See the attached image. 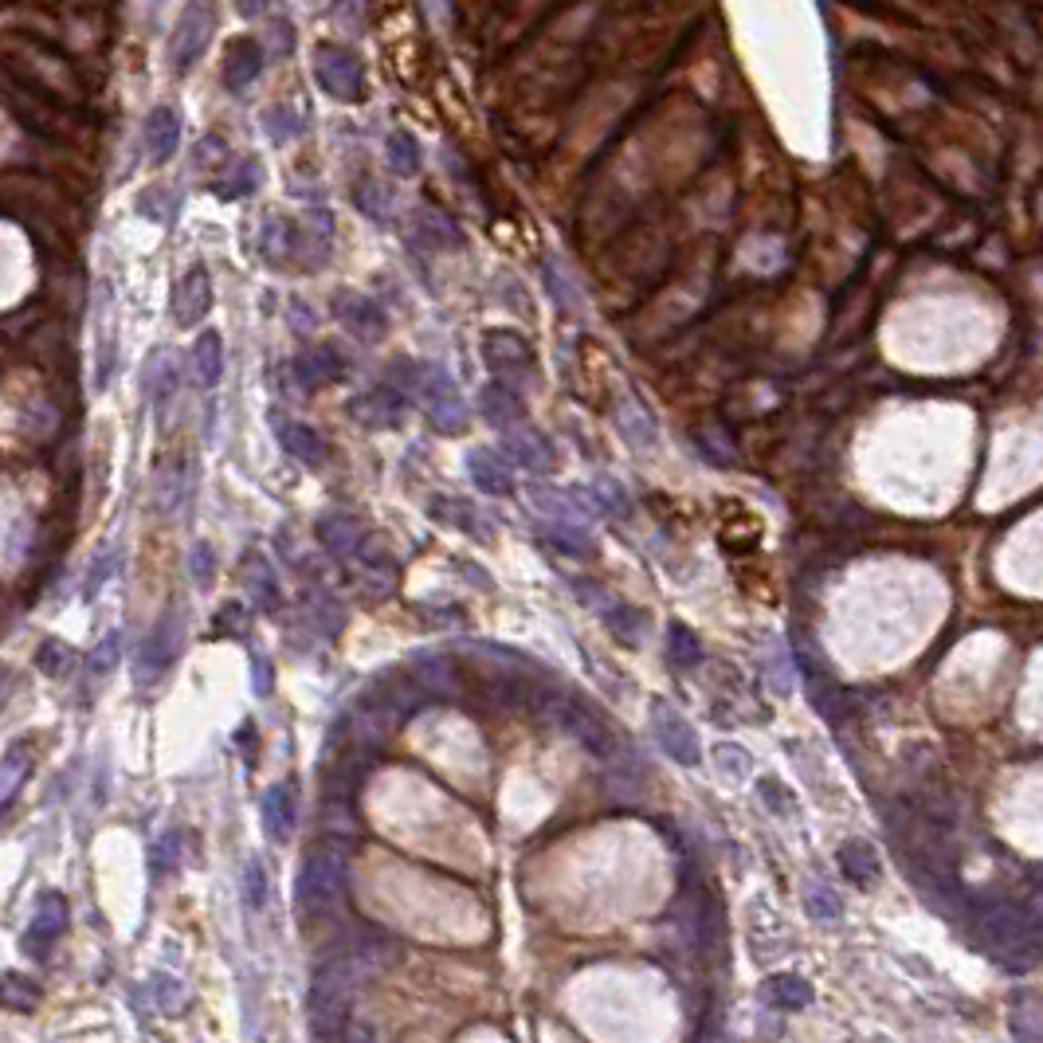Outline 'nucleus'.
<instances>
[{
	"instance_id": "nucleus-46",
	"label": "nucleus",
	"mask_w": 1043,
	"mask_h": 1043,
	"mask_svg": "<svg viewBox=\"0 0 1043 1043\" xmlns=\"http://www.w3.org/2000/svg\"><path fill=\"white\" fill-rule=\"evenodd\" d=\"M545 283H550V291H553V299H557L561 311H581V291L570 283V279L561 275L557 263H550V268H545Z\"/></svg>"
},
{
	"instance_id": "nucleus-39",
	"label": "nucleus",
	"mask_w": 1043,
	"mask_h": 1043,
	"mask_svg": "<svg viewBox=\"0 0 1043 1043\" xmlns=\"http://www.w3.org/2000/svg\"><path fill=\"white\" fill-rule=\"evenodd\" d=\"M354 205L362 208L369 220H377V225H385L388 216H393V205H397V197H393V189L388 185H380V181H362L357 185V192H354Z\"/></svg>"
},
{
	"instance_id": "nucleus-17",
	"label": "nucleus",
	"mask_w": 1043,
	"mask_h": 1043,
	"mask_svg": "<svg viewBox=\"0 0 1043 1043\" xmlns=\"http://www.w3.org/2000/svg\"><path fill=\"white\" fill-rule=\"evenodd\" d=\"M263 75V48H259V40H251V35H243V40H232L225 52V86L228 91H248L255 79Z\"/></svg>"
},
{
	"instance_id": "nucleus-19",
	"label": "nucleus",
	"mask_w": 1043,
	"mask_h": 1043,
	"mask_svg": "<svg viewBox=\"0 0 1043 1043\" xmlns=\"http://www.w3.org/2000/svg\"><path fill=\"white\" fill-rule=\"evenodd\" d=\"M259 812H263V828L275 844H286L294 836V820H299V809H294V789L291 785H271L259 801Z\"/></svg>"
},
{
	"instance_id": "nucleus-27",
	"label": "nucleus",
	"mask_w": 1043,
	"mask_h": 1043,
	"mask_svg": "<svg viewBox=\"0 0 1043 1043\" xmlns=\"http://www.w3.org/2000/svg\"><path fill=\"white\" fill-rule=\"evenodd\" d=\"M761 997H765L773 1009H785V1012H801V1009H809L812 1004V984L804 981V977H796V973H773V977H765V984H761Z\"/></svg>"
},
{
	"instance_id": "nucleus-22",
	"label": "nucleus",
	"mask_w": 1043,
	"mask_h": 1043,
	"mask_svg": "<svg viewBox=\"0 0 1043 1043\" xmlns=\"http://www.w3.org/2000/svg\"><path fill=\"white\" fill-rule=\"evenodd\" d=\"M467 474H471V483L479 487V491L494 494V499H502V494L514 491V474H510V467L502 463V456H494V451H487V448H474L471 456H467Z\"/></svg>"
},
{
	"instance_id": "nucleus-26",
	"label": "nucleus",
	"mask_w": 1043,
	"mask_h": 1043,
	"mask_svg": "<svg viewBox=\"0 0 1043 1043\" xmlns=\"http://www.w3.org/2000/svg\"><path fill=\"white\" fill-rule=\"evenodd\" d=\"M67 903H63V895H55V890H48V895H40V903H35V915H32V934L24 938V946H48V941H55L63 930H67Z\"/></svg>"
},
{
	"instance_id": "nucleus-49",
	"label": "nucleus",
	"mask_w": 1043,
	"mask_h": 1043,
	"mask_svg": "<svg viewBox=\"0 0 1043 1043\" xmlns=\"http://www.w3.org/2000/svg\"><path fill=\"white\" fill-rule=\"evenodd\" d=\"M154 997H157V1004H161L165 1012L185 1009V984L177 981V977H169V973H157L154 977Z\"/></svg>"
},
{
	"instance_id": "nucleus-29",
	"label": "nucleus",
	"mask_w": 1043,
	"mask_h": 1043,
	"mask_svg": "<svg viewBox=\"0 0 1043 1043\" xmlns=\"http://www.w3.org/2000/svg\"><path fill=\"white\" fill-rule=\"evenodd\" d=\"M479 413L487 416V424H514L526 416V408H522V397H518L514 388H507L502 380H491V385L479 393Z\"/></svg>"
},
{
	"instance_id": "nucleus-51",
	"label": "nucleus",
	"mask_w": 1043,
	"mask_h": 1043,
	"mask_svg": "<svg viewBox=\"0 0 1043 1043\" xmlns=\"http://www.w3.org/2000/svg\"><path fill=\"white\" fill-rule=\"evenodd\" d=\"M177 847H181V832H169L161 844L154 847V867L157 872H169L173 859H177Z\"/></svg>"
},
{
	"instance_id": "nucleus-35",
	"label": "nucleus",
	"mask_w": 1043,
	"mask_h": 1043,
	"mask_svg": "<svg viewBox=\"0 0 1043 1043\" xmlns=\"http://www.w3.org/2000/svg\"><path fill=\"white\" fill-rule=\"evenodd\" d=\"M804 910H809V918L812 922H839L844 918V903H839V895L836 890L828 887V883H816V879H809L804 883Z\"/></svg>"
},
{
	"instance_id": "nucleus-30",
	"label": "nucleus",
	"mask_w": 1043,
	"mask_h": 1043,
	"mask_svg": "<svg viewBox=\"0 0 1043 1043\" xmlns=\"http://www.w3.org/2000/svg\"><path fill=\"white\" fill-rule=\"evenodd\" d=\"M413 243L424 251H440V248H456L459 243V232L451 220H444L440 212H431V208H420L413 220Z\"/></svg>"
},
{
	"instance_id": "nucleus-1",
	"label": "nucleus",
	"mask_w": 1043,
	"mask_h": 1043,
	"mask_svg": "<svg viewBox=\"0 0 1043 1043\" xmlns=\"http://www.w3.org/2000/svg\"><path fill=\"white\" fill-rule=\"evenodd\" d=\"M969 922L981 934V946L1001 961L1009 973H1024L1040 961V926L1035 915L1016 903H969Z\"/></svg>"
},
{
	"instance_id": "nucleus-2",
	"label": "nucleus",
	"mask_w": 1043,
	"mask_h": 1043,
	"mask_svg": "<svg viewBox=\"0 0 1043 1043\" xmlns=\"http://www.w3.org/2000/svg\"><path fill=\"white\" fill-rule=\"evenodd\" d=\"M534 710H538V718H545L550 726H557V730L570 733L577 745H585L593 758L613 761L616 753H620V742H616V733L604 726V718H596L593 710H588V702L573 699V695H565V690H538Z\"/></svg>"
},
{
	"instance_id": "nucleus-41",
	"label": "nucleus",
	"mask_w": 1043,
	"mask_h": 1043,
	"mask_svg": "<svg viewBox=\"0 0 1043 1043\" xmlns=\"http://www.w3.org/2000/svg\"><path fill=\"white\" fill-rule=\"evenodd\" d=\"M255 185H259V165L255 161H236V169L228 173V177H220V181L212 185V192L225 200H236V197L255 192Z\"/></svg>"
},
{
	"instance_id": "nucleus-8",
	"label": "nucleus",
	"mask_w": 1043,
	"mask_h": 1043,
	"mask_svg": "<svg viewBox=\"0 0 1043 1043\" xmlns=\"http://www.w3.org/2000/svg\"><path fill=\"white\" fill-rule=\"evenodd\" d=\"M651 733H656L659 750L675 761V765H699L702 750H699V733L671 702L656 699L651 702Z\"/></svg>"
},
{
	"instance_id": "nucleus-55",
	"label": "nucleus",
	"mask_w": 1043,
	"mask_h": 1043,
	"mask_svg": "<svg viewBox=\"0 0 1043 1043\" xmlns=\"http://www.w3.org/2000/svg\"><path fill=\"white\" fill-rule=\"evenodd\" d=\"M251 667H255V695H271V664L263 656H255Z\"/></svg>"
},
{
	"instance_id": "nucleus-20",
	"label": "nucleus",
	"mask_w": 1043,
	"mask_h": 1043,
	"mask_svg": "<svg viewBox=\"0 0 1043 1043\" xmlns=\"http://www.w3.org/2000/svg\"><path fill=\"white\" fill-rule=\"evenodd\" d=\"M416 687L428 695V699H451L456 695V671L444 656H431V651H416L413 664H408Z\"/></svg>"
},
{
	"instance_id": "nucleus-25",
	"label": "nucleus",
	"mask_w": 1043,
	"mask_h": 1043,
	"mask_svg": "<svg viewBox=\"0 0 1043 1043\" xmlns=\"http://www.w3.org/2000/svg\"><path fill=\"white\" fill-rule=\"evenodd\" d=\"M836 863L844 879L855 883V887H872L879 879V852L867 839H844L836 852Z\"/></svg>"
},
{
	"instance_id": "nucleus-15",
	"label": "nucleus",
	"mask_w": 1043,
	"mask_h": 1043,
	"mask_svg": "<svg viewBox=\"0 0 1043 1043\" xmlns=\"http://www.w3.org/2000/svg\"><path fill=\"white\" fill-rule=\"evenodd\" d=\"M801 682H804L809 702L816 707V715L824 718V722H839V718H844V710H847L844 687H839V682L832 679L820 664H812L809 656H801Z\"/></svg>"
},
{
	"instance_id": "nucleus-5",
	"label": "nucleus",
	"mask_w": 1043,
	"mask_h": 1043,
	"mask_svg": "<svg viewBox=\"0 0 1043 1043\" xmlns=\"http://www.w3.org/2000/svg\"><path fill=\"white\" fill-rule=\"evenodd\" d=\"M483 357L491 365V373L507 388H522L534 377V350H530L526 337H518L514 330H491L483 337Z\"/></svg>"
},
{
	"instance_id": "nucleus-6",
	"label": "nucleus",
	"mask_w": 1043,
	"mask_h": 1043,
	"mask_svg": "<svg viewBox=\"0 0 1043 1043\" xmlns=\"http://www.w3.org/2000/svg\"><path fill=\"white\" fill-rule=\"evenodd\" d=\"M573 593H577L581 601H585L588 608H593V613L613 628V636H620L628 647H639V639H644V632H647V616L639 613V608H632L628 601H620V596L608 593V588L593 585V581H573Z\"/></svg>"
},
{
	"instance_id": "nucleus-18",
	"label": "nucleus",
	"mask_w": 1043,
	"mask_h": 1043,
	"mask_svg": "<svg viewBox=\"0 0 1043 1043\" xmlns=\"http://www.w3.org/2000/svg\"><path fill=\"white\" fill-rule=\"evenodd\" d=\"M345 377V362L342 354H337L334 345H314V350H306V354L294 362V380H299L302 388H326L334 385V380Z\"/></svg>"
},
{
	"instance_id": "nucleus-43",
	"label": "nucleus",
	"mask_w": 1043,
	"mask_h": 1043,
	"mask_svg": "<svg viewBox=\"0 0 1043 1043\" xmlns=\"http://www.w3.org/2000/svg\"><path fill=\"white\" fill-rule=\"evenodd\" d=\"M593 499L601 502L604 510H613L616 518H628V514H632L628 491H624V487L616 483L613 474H596V479H593Z\"/></svg>"
},
{
	"instance_id": "nucleus-4",
	"label": "nucleus",
	"mask_w": 1043,
	"mask_h": 1043,
	"mask_svg": "<svg viewBox=\"0 0 1043 1043\" xmlns=\"http://www.w3.org/2000/svg\"><path fill=\"white\" fill-rule=\"evenodd\" d=\"M314 79L337 103H362L365 98V63L345 43H319L314 48Z\"/></svg>"
},
{
	"instance_id": "nucleus-36",
	"label": "nucleus",
	"mask_w": 1043,
	"mask_h": 1043,
	"mask_svg": "<svg viewBox=\"0 0 1043 1043\" xmlns=\"http://www.w3.org/2000/svg\"><path fill=\"white\" fill-rule=\"evenodd\" d=\"M385 154H388V169L397 173V177H416V173H420V142H416L408 129H393V134H388Z\"/></svg>"
},
{
	"instance_id": "nucleus-7",
	"label": "nucleus",
	"mask_w": 1043,
	"mask_h": 1043,
	"mask_svg": "<svg viewBox=\"0 0 1043 1043\" xmlns=\"http://www.w3.org/2000/svg\"><path fill=\"white\" fill-rule=\"evenodd\" d=\"M216 32V12L208 0H189L181 12V20H177V28H173V40H169V60L177 71H189L192 63L205 55L208 40H212Z\"/></svg>"
},
{
	"instance_id": "nucleus-3",
	"label": "nucleus",
	"mask_w": 1043,
	"mask_h": 1043,
	"mask_svg": "<svg viewBox=\"0 0 1043 1043\" xmlns=\"http://www.w3.org/2000/svg\"><path fill=\"white\" fill-rule=\"evenodd\" d=\"M345 898V863L337 847H314L294 883V903L306 915H326Z\"/></svg>"
},
{
	"instance_id": "nucleus-47",
	"label": "nucleus",
	"mask_w": 1043,
	"mask_h": 1043,
	"mask_svg": "<svg viewBox=\"0 0 1043 1043\" xmlns=\"http://www.w3.org/2000/svg\"><path fill=\"white\" fill-rule=\"evenodd\" d=\"M243 898H248V906H255V910L268 903V875H263V863L259 859L243 863Z\"/></svg>"
},
{
	"instance_id": "nucleus-48",
	"label": "nucleus",
	"mask_w": 1043,
	"mask_h": 1043,
	"mask_svg": "<svg viewBox=\"0 0 1043 1043\" xmlns=\"http://www.w3.org/2000/svg\"><path fill=\"white\" fill-rule=\"evenodd\" d=\"M118 656H122V632H111V636H106L103 644H98L95 651H91L86 667H91V675H106V671H114Z\"/></svg>"
},
{
	"instance_id": "nucleus-24",
	"label": "nucleus",
	"mask_w": 1043,
	"mask_h": 1043,
	"mask_svg": "<svg viewBox=\"0 0 1043 1043\" xmlns=\"http://www.w3.org/2000/svg\"><path fill=\"white\" fill-rule=\"evenodd\" d=\"M616 428H620V436L632 444L636 451H651L659 444V428H656V416L647 413L639 400H620L616 405Z\"/></svg>"
},
{
	"instance_id": "nucleus-38",
	"label": "nucleus",
	"mask_w": 1043,
	"mask_h": 1043,
	"mask_svg": "<svg viewBox=\"0 0 1043 1043\" xmlns=\"http://www.w3.org/2000/svg\"><path fill=\"white\" fill-rule=\"evenodd\" d=\"M667 659H671L675 667H682V671L702 664V644L687 624H671V628H667Z\"/></svg>"
},
{
	"instance_id": "nucleus-50",
	"label": "nucleus",
	"mask_w": 1043,
	"mask_h": 1043,
	"mask_svg": "<svg viewBox=\"0 0 1043 1043\" xmlns=\"http://www.w3.org/2000/svg\"><path fill=\"white\" fill-rule=\"evenodd\" d=\"M114 561H118V553H114V550H103V557H95V565H91V573H86V588H83V593H86V601H91V596H95L98 588L106 585V577H111V573H114Z\"/></svg>"
},
{
	"instance_id": "nucleus-21",
	"label": "nucleus",
	"mask_w": 1043,
	"mask_h": 1043,
	"mask_svg": "<svg viewBox=\"0 0 1043 1043\" xmlns=\"http://www.w3.org/2000/svg\"><path fill=\"white\" fill-rule=\"evenodd\" d=\"M181 146V114L173 106H154L146 118V149L154 161H169Z\"/></svg>"
},
{
	"instance_id": "nucleus-54",
	"label": "nucleus",
	"mask_w": 1043,
	"mask_h": 1043,
	"mask_svg": "<svg viewBox=\"0 0 1043 1043\" xmlns=\"http://www.w3.org/2000/svg\"><path fill=\"white\" fill-rule=\"evenodd\" d=\"M192 577H197L200 585L212 581V550H208V545H197V550H192Z\"/></svg>"
},
{
	"instance_id": "nucleus-33",
	"label": "nucleus",
	"mask_w": 1043,
	"mask_h": 1043,
	"mask_svg": "<svg viewBox=\"0 0 1043 1043\" xmlns=\"http://www.w3.org/2000/svg\"><path fill=\"white\" fill-rule=\"evenodd\" d=\"M243 573H248V593L255 596L259 608H263V613H275L279 604H283V593H279V581L268 561L259 557V553H251V557L243 561Z\"/></svg>"
},
{
	"instance_id": "nucleus-45",
	"label": "nucleus",
	"mask_w": 1043,
	"mask_h": 1043,
	"mask_svg": "<svg viewBox=\"0 0 1043 1043\" xmlns=\"http://www.w3.org/2000/svg\"><path fill=\"white\" fill-rule=\"evenodd\" d=\"M715 761H718V769H722L726 776H738V781H742V776L753 769V758L742 750V745H733V742H718L715 745Z\"/></svg>"
},
{
	"instance_id": "nucleus-31",
	"label": "nucleus",
	"mask_w": 1043,
	"mask_h": 1043,
	"mask_svg": "<svg viewBox=\"0 0 1043 1043\" xmlns=\"http://www.w3.org/2000/svg\"><path fill=\"white\" fill-rule=\"evenodd\" d=\"M32 773V745L28 742H12L0 758V809L20 793V785Z\"/></svg>"
},
{
	"instance_id": "nucleus-28",
	"label": "nucleus",
	"mask_w": 1043,
	"mask_h": 1043,
	"mask_svg": "<svg viewBox=\"0 0 1043 1043\" xmlns=\"http://www.w3.org/2000/svg\"><path fill=\"white\" fill-rule=\"evenodd\" d=\"M314 534H319L322 550H330L334 557H350V553L357 550V542H362V526H357V518H350V514L319 518Z\"/></svg>"
},
{
	"instance_id": "nucleus-10",
	"label": "nucleus",
	"mask_w": 1043,
	"mask_h": 1043,
	"mask_svg": "<svg viewBox=\"0 0 1043 1043\" xmlns=\"http://www.w3.org/2000/svg\"><path fill=\"white\" fill-rule=\"evenodd\" d=\"M345 413H350V420L362 424V428L369 431H388V428H400L405 424V393H400L397 385H377L369 388V393H362V397H354L350 405H345Z\"/></svg>"
},
{
	"instance_id": "nucleus-23",
	"label": "nucleus",
	"mask_w": 1043,
	"mask_h": 1043,
	"mask_svg": "<svg viewBox=\"0 0 1043 1043\" xmlns=\"http://www.w3.org/2000/svg\"><path fill=\"white\" fill-rule=\"evenodd\" d=\"M275 436L279 444H283V451L294 459V463L302 467H322V459H326V444L319 440V431L306 428V424L299 420H279L275 424Z\"/></svg>"
},
{
	"instance_id": "nucleus-32",
	"label": "nucleus",
	"mask_w": 1043,
	"mask_h": 1043,
	"mask_svg": "<svg viewBox=\"0 0 1043 1043\" xmlns=\"http://www.w3.org/2000/svg\"><path fill=\"white\" fill-rule=\"evenodd\" d=\"M220 373H225V342H220L216 330H205L197 337V345H192V377L205 388H212L220 380Z\"/></svg>"
},
{
	"instance_id": "nucleus-52",
	"label": "nucleus",
	"mask_w": 1043,
	"mask_h": 1043,
	"mask_svg": "<svg viewBox=\"0 0 1043 1043\" xmlns=\"http://www.w3.org/2000/svg\"><path fill=\"white\" fill-rule=\"evenodd\" d=\"M758 793H761V801H765V809L781 812V816L789 812V793H785L781 785H776V781H761Z\"/></svg>"
},
{
	"instance_id": "nucleus-12",
	"label": "nucleus",
	"mask_w": 1043,
	"mask_h": 1043,
	"mask_svg": "<svg viewBox=\"0 0 1043 1043\" xmlns=\"http://www.w3.org/2000/svg\"><path fill=\"white\" fill-rule=\"evenodd\" d=\"M502 451H507L510 459H514L518 467H526V471L542 474L553 467V444L550 436H545L542 428H534V424L526 420H514V424H502Z\"/></svg>"
},
{
	"instance_id": "nucleus-53",
	"label": "nucleus",
	"mask_w": 1043,
	"mask_h": 1043,
	"mask_svg": "<svg viewBox=\"0 0 1043 1043\" xmlns=\"http://www.w3.org/2000/svg\"><path fill=\"white\" fill-rule=\"evenodd\" d=\"M216 624L225 632H243L248 628V616H243V608L236 601H228L225 608H220V616H216Z\"/></svg>"
},
{
	"instance_id": "nucleus-44",
	"label": "nucleus",
	"mask_w": 1043,
	"mask_h": 1043,
	"mask_svg": "<svg viewBox=\"0 0 1043 1043\" xmlns=\"http://www.w3.org/2000/svg\"><path fill=\"white\" fill-rule=\"evenodd\" d=\"M306 608H311V620L319 624V632L322 636H337L342 632V624H345V616H342V608H337L330 596H322V593H311L306 596Z\"/></svg>"
},
{
	"instance_id": "nucleus-37",
	"label": "nucleus",
	"mask_w": 1043,
	"mask_h": 1043,
	"mask_svg": "<svg viewBox=\"0 0 1043 1043\" xmlns=\"http://www.w3.org/2000/svg\"><path fill=\"white\" fill-rule=\"evenodd\" d=\"M0 1004L12 1012H32L40 1004V984L24 973H4L0 977Z\"/></svg>"
},
{
	"instance_id": "nucleus-13",
	"label": "nucleus",
	"mask_w": 1043,
	"mask_h": 1043,
	"mask_svg": "<svg viewBox=\"0 0 1043 1043\" xmlns=\"http://www.w3.org/2000/svg\"><path fill=\"white\" fill-rule=\"evenodd\" d=\"M334 314L337 322H342L345 330L354 337H362V342H380V337L388 334V319L385 311H380L377 302L369 299V294H354V291H342L334 299Z\"/></svg>"
},
{
	"instance_id": "nucleus-57",
	"label": "nucleus",
	"mask_w": 1043,
	"mask_h": 1043,
	"mask_svg": "<svg viewBox=\"0 0 1043 1043\" xmlns=\"http://www.w3.org/2000/svg\"><path fill=\"white\" fill-rule=\"evenodd\" d=\"M9 687H12V671H9V667H0V707H4V695H9Z\"/></svg>"
},
{
	"instance_id": "nucleus-42",
	"label": "nucleus",
	"mask_w": 1043,
	"mask_h": 1043,
	"mask_svg": "<svg viewBox=\"0 0 1043 1043\" xmlns=\"http://www.w3.org/2000/svg\"><path fill=\"white\" fill-rule=\"evenodd\" d=\"M71 664H75V651H71L67 644H60V639H43L40 651H35V667H40L43 675H52V679L71 675Z\"/></svg>"
},
{
	"instance_id": "nucleus-58",
	"label": "nucleus",
	"mask_w": 1043,
	"mask_h": 1043,
	"mask_svg": "<svg viewBox=\"0 0 1043 1043\" xmlns=\"http://www.w3.org/2000/svg\"><path fill=\"white\" fill-rule=\"evenodd\" d=\"M424 4H428V12H431V17H436V20H444V17H448V9H444V0H424Z\"/></svg>"
},
{
	"instance_id": "nucleus-56",
	"label": "nucleus",
	"mask_w": 1043,
	"mask_h": 1043,
	"mask_svg": "<svg viewBox=\"0 0 1043 1043\" xmlns=\"http://www.w3.org/2000/svg\"><path fill=\"white\" fill-rule=\"evenodd\" d=\"M236 4H240V12H243V17H259V12H263V4H268V0H236Z\"/></svg>"
},
{
	"instance_id": "nucleus-40",
	"label": "nucleus",
	"mask_w": 1043,
	"mask_h": 1043,
	"mask_svg": "<svg viewBox=\"0 0 1043 1043\" xmlns=\"http://www.w3.org/2000/svg\"><path fill=\"white\" fill-rule=\"evenodd\" d=\"M263 129H268V138L275 142V146H286V142L302 134V118L286 103H275L263 111Z\"/></svg>"
},
{
	"instance_id": "nucleus-16",
	"label": "nucleus",
	"mask_w": 1043,
	"mask_h": 1043,
	"mask_svg": "<svg viewBox=\"0 0 1043 1043\" xmlns=\"http://www.w3.org/2000/svg\"><path fill=\"white\" fill-rule=\"evenodd\" d=\"M428 514L436 518V522H444V526H456L463 530V534L479 538V542H491L494 538L491 522H483L479 507L467 499H456V494H436V499L428 502Z\"/></svg>"
},
{
	"instance_id": "nucleus-11",
	"label": "nucleus",
	"mask_w": 1043,
	"mask_h": 1043,
	"mask_svg": "<svg viewBox=\"0 0 1043 1043\" xmlns=\"http://www.w3.org/2000/svg\"><path fill=\"white\" fill-rule=\"evenodd\" d=\"M177 647H181V613L169 608L138 647V682H154L177 659Z\"/></svg>"
},
{
	"instance_id": "nucleus-14",
	"label": "nucleus",
	"mask_w": 1043,
	"mask_h": 1043,
	"mask_svg": "<svg viewBox=\"0 0 1043 1043\" xmlns=\"http://www.w3.org/2000/svg\"><path fill=\"white\" fill-rule=\"evenodd\" d=\"M208 311H212V279L197 263V268L185 271L177 291H173V319L181 326H197V322H205Z\"/></svg>"
},
{
	"instance_id": "nucleus-9",
	"label": "nucleus",
	"mask_w": 1043,
	"mask_h": 1043,
	"mask_svg": "<svg viewBox=\"0 0 1043 1043\" xmlns=\"http://www.w3.org/2000/svg\"><path fill=\"white\" fill-rule=\"evenodd\" d=\"M420 405L424 413H428V420L436 424V431H444V436H456V431L467 428V405L463 397H459V388L451 385L448 377H444L440 369H424V393H420Z\"/></svg>"
},
{
	"instance_id": "nucleus-34",
	"label": "nucleus",
	"mask_w": 1043,
	"mask_h": 1043,
	"mask_svg": "<svg viewBox=\"0 0 1043 1043\" xmlns=\"http://www.w3.org/2000/svg\"><path fill=\"white\" fill-rule=\"evenodd\" d=\"M526 494H530V502H534V510L542 518H553V522H581V526L588 522V514L577 507V499L553 491V487H530Z\"/></svg>"
}]
</instances>
